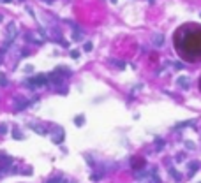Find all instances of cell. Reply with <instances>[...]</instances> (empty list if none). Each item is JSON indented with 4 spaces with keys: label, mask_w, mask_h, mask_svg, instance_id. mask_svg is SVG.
<instances>
[{
    "label": "cell",
    "mask_w": 201,
    "mask_h": 183,
    "mask_svg": "<svg viewBox=\"0 0 201 183\" xmlns=\"http://www.w3.org/2000/svg\"><path fill=\"white\" fill-rule=\"evenodd\" d=\"M187 35L178 32L176 35V46L180 49V55L189 60H199L201 58V28H182Z\"/></svg>",
    "instance_id": "6da1fadb"
},
{
    "label": "cell",
    "mask_w": 201,
    "mask_h": 183,
    "mask_svg": "<svg viewBox=\"0 0 201 183\" xmlns=\"http://www.w3.org/2000/svg\"><path fill=\"white\" fill-rule=\"evenodd\" d=\"M25 85H27L28 88H37V86H46V85H48V76L39 74V76H35V78H30V79H27V83H25Z\"/></svg>",
    "instance_id": "7a4b0ae2"
},
{
    "label": "cell",
    "mask_w": 201,
    "mask_h": 183,
    "mask_svg": "<svg viewBox=\"0 0 201 183\" xmlns=\"http://www.w3.org/2000/svg\"><path fill=\"white\" fill-rule=\"evenodd\" d=\"M14 106H16L18 111H23V109H27L28 106H30V102L23 97H14Z\"/></svg>",
    "instance_id": "3957f363"
},
{
    "label": "cell",
    "mask_w": 201,
    "mask_h": 183,
    "mask_svg": "<svg viewBox=\"0 0 201 183\" xmlns=\"http://www.w3.org/2000/svg\"><path fill=\"white\" fill-rule=\"evenodd\" d=\"M64 129H62V127H55V130H53V137H51V139H53V143H57V145H58V143H62V141H64Z\"/></svg>",
    "instance_id": "277c9868"
},
{
    "label": "cell",
    "mask_w": 201,
    "mask_h": 183,
    "mask_svg": "<svg viewBox=\"0 0 201 183\" xmlns=\"http://www.w3.org/2000/svg\"><path fill=\"white\" fill-rule=\"evenodd\" d=\"M16 33H18V28H16V25H14V23H9V25H7V39H14L16 37Z\"/></svg>",
    "instance_id": "5b68a950"
},
{
    "label": "cell",
    "mask_w": 201,
    "mask_h": 183,
    "mask_svg": "<svg viewBox=\"0 0 201 183\" xmlns=\"http://www.w3.org/2000/svg\"><path fill=\"white\" fill-rule=\"evenodd\" d=\"M176 83H178V86H180V88H184V90H187V88L190 86L189 78H185V76H180L178 79H176Z\"/></svg>",
    "instance_id": "8992f818"
},
{
    "label": "cell",
    "mask_w": 201,
    "mask_h": 183,
    "mask_svg": "<svg viewBox=\"0 0 201 183\" xmlns=\"http://www.w3.org/2000/svg\"><path fill=\"white\" fill-rule=\"evenodd\" d=\"M55 72H57V74H62V76H71V70H69V69H65L64 65L57 67V69H55Z\"/></svg>",
    "instance_id": "52a82bcc"
},
{
    "label": "cell",
    "mask_w": 201,
    "mask_h": 183,
    "mask_svg": "<svg viewBox=\"0 0 201 183\" xmlns=\"http://www.w3.org/2000/svg\"><path fill=\"white\" fill-rule=\"evenodd\" d=\"M28 127H30L32 130H35L37 134H46V129H44V127H39V125H35V123H30Z\"/></svg>",
    "instance_id": "ba28073f"
},
{
    "label": "cell",
    "mask_w": 201,
    "mask_h": 183,
    "mask_svg": "<svg viewBox=\"0 0 201 183\" xmlns=\"http://www.w3.org/2000/svg\"><path fill=\"white\" fill-rule=\"evenodd\" d=\"M162 42H164L162 35H155V37H153V44H155V46H162Z\"/></svg>",
    "instance_id": "9c48e42d"
},
{
    "label": "cell",
    "mask_w": 201,
    "mask_h": 183,
    "mask_svg": "<svg viewBox=\"0 0 201 183\" xmlns=\"http://www.w3.org/2000/svg\"><path fill=\"white\" fill-rule=\"evenodd\" d=\"M74 122H76V125H78V127H81V125H83V122H85V116H83V114H78L76 118H74Z\"/></svg>",
    "instance_id": "30bf717a"
},
{
    "label": "cell",
    "mask_w": 201,
    "mask_h": 183,
    "mask_svg": "<svg viewBox=\"0 0 201 183\" xmlns=\"http://www.w3.org/2000/svg\"><path fill=\"white\" fill-rule=\"evenodd\" d=\"M12 137L20 141V139H23V134H21V132H20L18 129H14V130H12Z\"/></svg>",
    "instance_id": "8fae6325"
},
{
    "label": "cell",
    "mask_w": 201,
    "mask_h": 183,
    "mask_svg": "<svg viewBox=\"0 0 201 183\" xmlns=\"http://www.w3.org/2000/svg\"><path fill=\"white\" fill-rule=\"evenodd\" d=\"M0 86H7V78L4 74H0Z\"/></svg>",
    "instance_id": "7c38bea8"
},
{
    "label": "cell",
    "mask_w": 201,
    "mask_h": 183,
    "mask_svg": "<svg viewBox=\"0 0 201 183\" xmlns=\"http://www.w3.org/2000/svg\"><path fill=\"white\" fill-rule=\"evenodd\" d=\"M92 42H85V46H83V49H85V51H92Z\"/></svg>",
    "instance_id": "4fadbf2b"
},
{
    "label": "cell",
    "mask_w": 201,
    "mask_h": 183,
    "mask_svg": "<svg viewBox=\"0 0 201 183\" xmlns=\"http://www.w3.org/2000/svg\"><path fill=\"white\" fill-rule=\"evenodd\" d=\"M196 169H198V162H192V164H190V172H189V174H192Z\"/></svg>",
    "instance_id": "5bb4252c"
},
{
    "label": "cell",
    "mask_w": 201,
    "mask_h": 183,
    "mask_svg": "<svg viewBox=\"0 0 201 183\" xmlns=\"http://www.w3.org/2000/svg\"><path fill=\"white\" fill-rule=\"evenodd\" d=\"M71 56H72V58H80V51H78V49H72Z\"/></svg>",
    "instance_id": "9a60e30c"
},
{
    "label": "cell",
    "mask_w": 201,
    "mask_h": 183,
    "mask_svg": "<svg viewBox=\"0 0 201 183\" xmlns=\"http://www.w3.org/2000/svg\"><path fill=\"white\" fill-rule=\"evenodd\" d=\"M6 132H7V127L4 123H0V134H6Z\"/></svg>",
    "instance_id": "2e32d148"
},
{
    "label": "cell",
    "mask_w": 201,
    "mask_h": 183,
    "mask_svg": "<svg viewBox=\"0 0 201 183\" xmlns=\"http://www.w3.org/2000/svg\"><path fill=\"white\" fill-rule=\"evenodd\" d=\"M173 67H175V69H184V65L180 64V62H175V64H173Z\"/></svg>",
    "instance_id": "e0dca14e"
},
{
    "label": "cell",
    "mask_w": 201,
    "mask_h": 183,
    "mask_svg": "<svg viewBox=\"0 0 201 183\" xmlns=\"http://www.w3.org/2000/svg\"><path fill=\"white\" fill-rule=\"evenodd\" d=\"M32 70H34L32 65H27V67H25V72H32Z\"/></svg>",
    "instance_id": "ac0fdd59"
},
{
    "label": "cell",
    "mask_w": 201,
    "mask_h": 183,
    "mask_svg": "<svg viewBox=\"0 0 201 183\" xmlns=\"http://www.w3.org/2000/svg\"><path fill=\"white\" fill-rule=\"evenodd\" d=\"M48 183H60V178H53V180H49Z\"/></svg>",
    "instance_id": "d6986e66"
},
{
    "label": "cell",
    "mask_w": 201,
    "mask_h": 183,
    "mask_svg": "<svg viewBox=\"0 0 201 183\" xmlns=\"http://www.w3.org/2000/svg\"><path fill=\"white\" fill-rule=\"evenodd\" d=\"M0 2H4V4H11L12 0H0Z\"/></svg>",
    "instance_id": "ffe728a7"
},
{
    "label": "cell",
    "mask_w": 201,
    "mask_h": 183,
    "mask_svg": "<svg viewBox=\"0 0 201 183\" xmlns=\"http://www.w3.org/2000/svg\"><path fill=\"white\" fill-rule=\"evenodd\" d=\"M0 64H2V55H0Z\"/></svg>",
    "instance_id": "44dd1931"
},
{
    "label": "cell",
    "mask_w": 201,
    "mask_h": 183,
    "mask_svg": "<svg viewBox=\"0 0 201 183\" xmlns=\"http://www.w3.org/2000/svg\"><path fill=\"white\" fill-rule=\"evenodd\" d=\"M0 21H2V14H0Z\"/></svg>",
    "instance_id": "7402d4cb"
}]
</instances>
